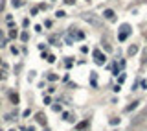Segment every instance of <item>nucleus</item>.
I'll list each match as a JSON object with an SVG mask.
<instances>
[{"label": "nucleus", "mask_w": 147, "mask_h": 131, "mask_svg": "<svg viewBox=\"0 0 147 131\" xmlns=\"http://www.w3.org/2000/svg\"><path fill=\"white\" fill-rule=\"evenodd\" d=\"M35 120H37L41 126H46V116H44L42 113H37V114H35Z\"/></svg>", "instance_id": "obj_5"}, {"label": "nucleus", "mask_w": 147, "mask_h": 131, "mask_svg": "<svg viewBox=\"0 0 147 131\" xmlns=\"http://www.w3.org/2000/svg\"><path fill=\"white\" fill-rule=\"evenodd\" d=\"M63 120H66V122H74V118H72L70 113H63Z\"/></svg>", "instance_id": "obj_9"}, {"label": "nucleus", "mask_w": 147, "mask_h": 131, "mask_svg": "<svg viewBox=\"0 0 147 131\" xmlns=\"http://www.w3.org/2000/svg\"><path fill=\"white\" fill-rule=\"evenodd\" d=\"M83 20H86L88 24L96 26V28H101V26H103V22H101V19H99V17H94L92 13H83Z\"/></svg>", "instance_id": "obj_1"}, {"label": "nucleus", "mask_w": 147, "mask_h": 131, "mask_svg": "<svg viewBox=\"0 0 147 131\" xmlns=\"http://www.w3.org/2000/svg\"><path fill=\"white\" fill-rule=\"evenodd\" d=\"M13 6H15V8H20V6H22V0H13Z\"/></svg>", "instance_id": "obj_12"}, {"label": "nucleus", "mask_w": 147, "mask_h": 131, "mask_svg": "<svg viewBox=\"0 0 147 131\" xmlns=\"http://www.w3.org/2000/svg\"><path fill=\"white\" fill-rule=\"evenodd\" d=\"M4 78H6V74H4V72H0V80H4Z\"/></svg>", "instance_id": "obj_21"}, {"label": "nucleus", "mask_w": 147, "mask_h": 131, "mask_svg": "<svg viewBox=\"0 0 147 131\" xmlns=\"http://www.w3.org/2000/svg\"><path fill=\"white\" fill-rule=\"evenodd\" d=\"M86 2H88V0H86Z\"/></svg>", "instance_id": "obj_26"}, {"label": "nucleus", "mask_w": 147, "mask_h": 131, "mask_svg": "<svg viewBox=\"0 0 147 131\" xmlns=\"http://www.w3.org/2000/svg\"><path fill=\"white\" fill-rule=\"evenodd\" d=\"M20 39H22V41H28L29 35H28V33H20Z\"/></svg>", "instance_id": "obj_17"}, {"label": "nucleus", "mask_w": 147, "mask_h": 131, "mask_svg": "<svg viewBox=\"0 0 147 131\" xmlns=\"http://www.w3.org/2000/svg\"><path fill=\"white\" fill-rule=\"evenodd\" d=\"M90 83H92V87H96V74L92 72V76H90Z\"/></svg>", "instance_id": "obj_11"}, {"label": "nucleus", "mask_w": 147, "mask_h": 131, "mask_svg": "<svg viewBox=\"0 0 147 131\" xmlns=\"http://www.w3.org/2000/svg\"><path fill=\"white\" fill-rule=\"evenodd\" d=\"M103 17L107 19V20H116V13L112 11V9H105V11H103Z\"/></svg>", "instance_id": "obj_4"}, {"label": "nucleus", "mask_w": 147, "mask_h": 131, "mask_svg": "<svg viewBox=\"0 0 147 131\" xmlns=\"http://www.w3.org/2000/svg\"><path fill=\"white\" fill-rule=\"evenodd\" d=\"M94 61H96L97 65H105V55L101 54V52L97 50V48L94 50Z\"/></svg>", "instance_id": "obj_3"}, {"label": "nucleus", "mask_w": 147, "mask_h": 131, "mask_svg": "<svg viewBox=\"0 0 147 131\" xmlns=\"http://www.w3.org/2000/svg\"><path fill=\"white\" fill-rule=\"evenodd\" d=\"M138 50H140V48H138V44H132V46H130L129 50H127V55H129V57H132L134 54H138Z\"/></svg>", "instance_id": "obj_6"}, {"label": "nucleus", "mask_w": 147, "mask_h": 131, "mask_svg": "<svg viewBox=\"0 0 147 131\" xmlns=\"http://www.w3.org/2000/svg\"><path fill=\"white\" fill-rule=\"evenodd\" d=\"M46 61H48V63H53V61H55V55H50V57H48Z\"/></svg>", "instance_id": "obj_19"}, {"label": "nucleus", "mask_w": 147, "mask_h": 131, "mask_svg": "<svg viewBox=\"0 0 147 131\" xmlns=\"http://www.w3.org/2000/svg\"><path fill=\"white\" fill-rule=\"evenodd\" d=\"M28 131H35V127H29V129H28Z\"/></svg>", "instance_id": "obj_22"}, {"label": "nucleus", "mask_w": 147, "mask_h": 131, "mask_svg": "<svg viewBox=\"0 0 147 131\" xmlns=\"http://www.w3.org/2000/svg\"><path fill=\"white\" fill-rule=\"evenodd\" d=\"M52 2H55V0H52Z\"/></svg>", "instance_id": "obj_24"}, {"label": "nucleus", "mask_w": 147, "mask_h": 131, "mask_svg": "<svg viewBox=\"0 0 147 131\" xmlns=\"http://www.w3.org/2000/svg\"><path fill=\"white\" fill-rule=\"evenodd\" d=\"M110 124H112V126H116V124H120V118H114V120H110Z\"/></svg>", "instance_id": "obj_20"}, {"label": "nucleus", "mask_w": 147, "mask_h": 131, "mask_svg": "<svg viewBox=\"0 0 147 131\" xmlns=\"http://www.w3.org/2000/svg\"><path fill=\"white\" fill-rule=\"evenodd\" d=\"M88 126V122H81V124H77V129H83V127H86Z\"/></svg>", "instance_id": "obj_13"}, {"label": "nucleus", "mask_w": 147, "mask_h": 131, "mask_svg": "<svg viewBox=\"0 0 147 131\" xmlns=\"http://www.w3.org/2000/svg\"><path fill=\"white\" fill-rule=\"evenodd\" d=\"M48 80H50V81H57L59 76H57V74H48Z\"/></svg>", "instance_id": "obj_10"}, {"label": "nucleus", "mask_w": 147, "mask_h": 131, "mask_svg": "<svg viewBox=\"0 0 147 131\" xmlns=\"http://www.w3.org/2000/svg\"><path fill=\"white\" fill-rule=\"evenodd\" d=\"M9 37H11V39L17 37V30H11V31H9Z\"/></svg>", "instance_id": "obj_15"}, {"label": "nucleus", "mask_w": 147, "mask_h": 131, "mask_svg": "<svg viewBox=\"0 0 147 131\" xmlns=\"http://www.w3.org/2000/svg\"><path fill=\"white\" fill-rule=\"evenodd\" d=\"M53 111H55V113H61V111H63V107H61V105H53Z\"/></svg>", "instance_id": "obj_16"}, {"label": "nucleus", "mask_w": 147, "mask_h": 131, "mask_svg": "<svg viewBox=\"0 0 147 131\" xmlns=\"http://www.w3.org/2000/svg\"><path fill=\"white\" fill-rule=\"evenodd\" d=\"M129 35H130V26L129 24H121V26H120V31H118V39L123 42Z\"/></svg>", "instance_id": "obj_2"}, {"label": "nucleus", "mask_w": 147, "mask_h": 131, "mask_svg": "<svg viewBox=\"0 0 147 131\" xmlns=\"http://www.w3.org/2000/svg\"><path fill=\"white\" fill-rule=\"evenodd\" d=\"M0 35H2V31H0Z\"/></svg>", "instance_id": "obj_25"}, {"label": "nucleus", "mask_w": 147, "mask_h": 131, "mask_svg": "<svg viewBox=\"0 0 147 131\" xmlns=\"http://www.w3.org/2000/svg\"><path fill=\"white\" fill-rule=\"evenodd\" d=\"M138 103H140V101H132L129 107H125V113H130V111H134L136 107H138Z\"/></svg>", "instance_id": "obj_8"}, {"label": "nucleus", "mask_w": 147, "mask_h": 131, "mask_svg": "<svg viewBox=\"0 0 147 131\" xmlns=\"http://www.w3.org/2000/svg\"><path fill=\"white\" fill-rule=\"evenodd\" d=\"M64 4H68V6H74V4H76V0H64Z\"/></svg>", "instance_id": "obj_18"}, {"label": "nucleus", "mask_w": 147, "mask_h": 131, "mask_svg": "<svg viewBox=\"0 0 147 131\" xmlns=\"http://www.w3.org/2000/svg\"><path fill=\"white\" fill-rule=\"evenodd\" d=\"M9 101H11L13 105H17V103H18V94L17 92H11V94H9Z\"/></svg>", "instance_id": "obj_7"}, {"label": "nucleus", "mask_w": 147, "mask_h": 131, "mask_svg": "<svg viewBox=\"0 0 147 131\" xmlns=\"http://www.w3.org/2000/svg\"><path fill=\"white\" fill-rule=\"evenodd\" d=\"M55 17H57V19H63L64 17V11H57V13H55Z\"/></svg>", "instance_id": "obj_14"}, {"label": "nucleus", "mask_w": 147, "mask_h": 131, "mask_svg": "<svg viewBox=\"0 0 147 131\" xmlns=\"http://www.w3.org/2000/svg\"><path fill=\"white\" fill-rule=\"evenodd\" d=\"M9 131H17V129H9Z\"/></svg>", "instance_id": "obj_23"}]
</instances>
